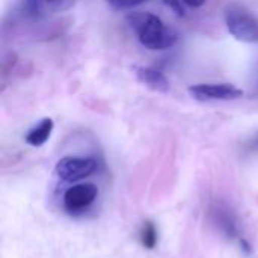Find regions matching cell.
<instances>
[{
  "label": "cell",
  "instance_id": "9c48e42d",
  "mask_svg": "<svg viewBox=\"0 0 258 258\" xmlns=\"http://www.w3.org/2000/svg\"><path fill=\"white\" fill-rule=\"evenodd\" d=\"M139 240H141V245L145 248V249H154L159 243V231H157V227L154 225V222L151 221H145L141 227V231H139Z\"/></svg>",
  "mask_w": 258,
  "mask_h": 258
},
{
  "label": "cell",
  "instance_id": "3957f363",
  "mask_svg": "<svg viewBox=\"0 0 258 258\" xmlns=\"http://www.w3.org/2000/svg\"><path fill=\"white\" fill-rule=\"evenodd\" d=\"M98 169V162L92 157H76V156H67L62 157L56 166L54 174L57 178L67 183H76L83 178L91 177Z\"/></svg>",
  "mask_w": 258,
  "mask_h": 258
},
{
  "label": "cell",
  "instance_id": "277c9868",
  "mask_svg": "<svg viewBox=\"0 0 258 258\" xmlns=\"http://www.w3.org/2000/svg\"><path fill=\"white\" fill-rule=\"evenodd\" d=\"M197 101H230L243 97V91L231 83H198L189 88Z\"/></svg>",
  "mask_w": 258,
  "mask_h": 258
},
{
  "label": "cell",
  "instance_id": "30bf717a",
  "mask_svg": "<svg viewBox=\"0 0 258 258\" xmlns=\"http://www.w3.org/2000/svg\"><path fill=\"white\" fill-rule=\"evenodd\" d=\"M148 0H106L107 5H110L113 9L118 11H125V9H133L142 3H147Z\"/></svg>",
  "mask_w": 258,
  "mask_h": 258
},
{
  "label": "cell",
  "instance_id": "ba28073f",
  "mask_svg": "<svg viewBox=\"0 0 258 258\" xmlns=\"http://www.w3.org/2000/svg\"><path fill=\"white\" fill-rule=\"evenodd\" d=\"M53 127H54L53 119L51 118H44V119H41L36 125H33L27 132L24 139L32 147H41V145H44L50 139Z\"/></svg>",
  "mask_w": 258,
  "mask_h": 258
},
{
  "label": "cell",
  "instance_id": "8fae6325",
  "mask_svg": "<svg viewBox=\"0 0 258 258\" xmlns=\"http://www.w3.org/2000/svg\"><path fill=\"white\" fill-rule=\"evenodd\" d=\"M166 6H169L177 15H184V8H183V0H163Z\"/></svg>",
  "mask_w": 258,
  "mask_h": 258
},
{
  "label": "cell",
  "instance_id": "4fadbf2b",
  "mask_svg": "<svg viewBox=\"0 0 258 258\" xmlns=\"http://www.w3.org/2000/svg\"><path fill=\"white\" fill-rule=\"evenodd\" d=\"M47 2H53V0H47Z\"/></svg>",
  "mask_w": 258,
  "mask_h": 258
},
{
  "label": "cell",
  "instance_id": "8992f818",
  "mask_svg": "<svg viewBox=\"0 0 258 258\" xmlns=\"http://www.w3.org/2000/svg\"><path fill=\"white\" fill-rule=\"evenodd\" d=\"M210 216L213 224L228 237V239H236L240 242L242 249H245L246 252H249V245L243 240V237H240L239 233V225H237V219L233 215L231 210H228V207L221 206V204H215L210 209Z\"/></svg>",
  "mask_w": 258,
  "mask_h": 258
},
{
  "label": "cell",
  "instance_id": "52a82bcc",
  "mask_svg": "<svg viewBox=\"0 0 258 258\" xmlns=\"http://www.w3.org/2000/svg\"><path fill=\"white\" fill-rule=\"evenodd\" d=\"M136 79L145 85L147 88L156 91V92H168L171 85L169 80L166 79V76L163 73H160L156 68L151 67H135L133 68Z\"/></svg>",
  "mask_w": 258,
  "mask_h": 258
},
{
  "label": "cell",
  "instance_id": "6da1fadb",
  "mask_svg": "<svg viewBox=\"0 0 258 258\" xmlns=\"http://www.w3.org/2000/svg\"><path fill=\"white\" fill-rule=\"evenodd\" d=\"M127 20L139 42L148 50H168L178 42V32L151 12H132Z\"/></svg>",
  "mask_w": 258,
  "mask_h": 258
},
{
  "label": "cell",
  "instance_id": "5b68a950",
  "mask_svg": "<svg viewBox=\"0 0 258 258\" xmlns=\"http://www.w3.org/2000/svg\"><path fill=\"white\" fill-rule=\"evenodd\" d=\"M97 197H98V187L95 184L91 183L76 184L65 190L62 197V204L70 215H80L95 203Z\"/></svg>",
  "mask_w": 258,
  "mask_h": 258
},
{
  "label": "cell",
  "instance_id": "7a4b0ae2",
  "mask_svg": "<svg viewBox=\"0 0 258 258\" xmlns=\"http://www.w3.org/2000/svg\"><path fill=\"white\" fill-rule=\"evenodd\" d=\"M228 32L242 42L258 44V18L243 8H230L225 12Z\"/></svg>",
  "mask_w": 258,
  "mask_h": 258
},
{
  "label": "cell",
  "instance_id": "7c38bea8",
  "mask_svg": "<svg viewBox=\"0 0 258 258\" xmlns=\"http://www.w3.org/2000/svg\"><path fill=\"white\" fill-rule=\"evenodd\" d=\"M183 2L190 8H201L206 3V0H183Z\"/></svg>",
  "mask_w": 258,
  "mask_h": 258
}]
</instances>
